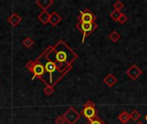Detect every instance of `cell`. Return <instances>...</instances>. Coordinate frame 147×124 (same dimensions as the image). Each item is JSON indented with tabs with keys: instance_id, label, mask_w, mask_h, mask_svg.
I'll return each mask as SVG.
<instances>
[{
	"instance_id": "1",
	"label": "cell",
	"mask_w": 147,
	"mask_h": 124,
	"mask_svg": "<svg viewBox=\"0 0 147 124\" xmlns=\"http://www.w3.org/2000/svg\"><path fill=\"white\" fill-rule=\"evenodd\" d=\"M55 53V63L58 66V63L59 64V69L61 66L63 69H71V64L73 61H75L78 59L77 54H75L63 41H60L53 48Z\"/></svg>"
},
{
	"instance_id": "2",
	"label": "cell",
	"mask_w": 147,
	"mask_h": 124,
	"mask_svg": "<svg viewBox=\"0 0 147 124\" xmlns=\"http://www.w3.org/2000/svg\"><path fill=\"white\" fill-rule=\"evenodd\" d=\"M81 114L84 115V117H86L90 122L95 120L98 117L97 110L96 109V105L91 100H89L84 104V109H83Z\"/></svg>"
},
{
	"instance_id": "3",
	"label": "cell",
	"mask_w": 147,
	"mask_h": 124,
	"mask_svg": "<svg viewBox=\"0 0 147 124\" xmlns=\"http://www.w3.org/2000/svg\"><path fill=\"white\" fill-rule=\"evenodd\" d=\"M76 28L83 33V42L84 41L85 37H88L91 33H93L97 28V24L96 22L93 23H84L79 22L76 25Z\"/></svg>"
},
{
	"instance_id": "4",
	"label": "cell",
	"mask_w": 147,
	"mask_h": 124,
	"mask_svg": "<svg viewBox=\"0 0 147 124\" xmlns=\"http://www.w3.org/2000/svg\"><path fill=\"white\" fill-rule=\"evenodd\" d=\"M62 117L69 124H75L81 117V114L78 113L75 108L71 107Z\"/></svg>"
},
{
	"instance_id": "5",
	"label": "cell",
	"mask_w": 147,
	"mask_h": 124,
	"mask_svg": "<svg viewBox=\"0 0 147 124\" xmlns=\"http://www.w3.org/2000/svg\"><path fill=\"white\" fill-rule=\"evenodd\" d=\"M78 19L79 22L93 23L96 20V16L89 9H85L80 12V15L78 17Z\"/></svg>"
},
{
	"instance_id": "6",
	"label": "cell",
	"mask_w": 147,
	"mask_h": 124,
	"mask_svg": "<svg viewBox=\"0 0 147 124\" xmlns=\"http://www.w3.org/2000/svg\"><path fill=\"white\" fill-rule=\"evenodd\" d=\"M126 73L131 79L136 80L137 79H139L143 74V71L137 65L134 64L127 70Z\"/></svg>"
},
{
	"instance_id": "7",
	"label": "cell",
	"mask_w": 147,
	"mask_h": 124,
	"mask_svg": "<svg viewBox=\"0 0 147 124\" xmlns=\"http://www.w3.org/2000/svg\"><path fill=\"white\" fill-rule=\"evenodd\" d=\"M59 69L58 66L56 65V63L54 61H52V60H49L48 62H47L45 64V71L47 73H48L50 74V79H51V83H52V74L56 72V70Z\"/></svg>"
},
{
	"instance_id": "8",
	"label": "cell",
	"mask_w": 147,
	"mask_h": 124,
	"mask_svg": "<svg viewBox=\"0 0 147 124\" xmlns=\"http://www.w3.org/2000/svg\"><path fill=\"white\" fill-rule=\"evenodd\" d=\"M103 83L107 85L109 87H113L116 83H117V79L113 73H109L104 79H103Z\"/></svg>"
},
{
	"instance_id": "9",
	"label": "cell",
	"mask_w": 147,
	"mask_h": 124,
	"mask_svg": "<svg viewBox=\"0 0 147 124\" xmlns=\"http://www.w3.org/2000/svg\"><path fill=\"white\" fill-rule=\"evenodd\" d=\"M32 73H34V76L40 78V76L43 75L44 73H45V66H43V65L39 64V63L35 64L34 68H33V70H32Z\"/></svg>"
},
{
	"instance_id": "10",
	"label": "cell",
	"mask_w": 147,
	"mask_h": 124,
	"mask_svg": "<svg viewBox=\"0 0 147 124\" xmlns=\"http://www.w3.org/2000/svg\"><path fill=\"white\" fill-rule=\"evenodd\" d=\"M62 20V17L55 11L52 12L50 14V18H49V22L53 25V26H56L57 24H59Z\"/></svg>"
},
{
	"instance_id": "11",
	"label": "cell",
	"mask_w": 147,
	"mask_h": 124,
	"mask_svg": "<svg viewBox=\"0 0 147 124\" xmlns=\"http://www.w3.org/2000/svg\"><path fill=\"white\" fill-rule=\"evenodd\" d=\"M118 119H119V121H120L122 124L128 123L129 121L131 120L130 113H128L127 110H123V111H121V113L118 116Z\"/></svg>"
},
{
	"instance_id": "12",
	"label": "cell",
	"mask_w": 147,
	"mask_h": 124,
	"mask_svg": "<svg viewBox=\"0 0 147 124\" xmlns=\"http://www.w3.org/2000/svg\"><path fill=\"white\" fill-rule=\"evenodd\" d=\"M8 22L13 26V27H16L17 24H19L22 21V18L16 14V13H13L12 15H10L9 17H8Z\"/></svg>"
},
{
	"instance_id": "13",
	"label": "cell",
	"mask_w": 147,
	"mask_h": 124,
	"mask_svg": "<svg viewBox=\"0 0 147 124\" xmlns=\"http://www.w3.org/2000/svg\"><path fill=\"white\" fill-rule=\"evenodd\" d=\"M36 3L44 10V11H47V9L53 3V0H39L36 2Z\"/></svg>"
},
{
	"instance_id": "14",
	"label": "cell",
	"mask_w": 147,
	"mask_h": 124,
	"mask_svg": "<svg viewBox=\"0 0 147 124\" xmlns=\"http://www.w3.org/2000/svg\"><path fill=\"white\" fill-rule=\"evenodd\" d=\"M49 18H50V14L47 11H44V10L38 16V19L40 21V22H42L45 25L47 24V22H49Z\"/></svg>"
},
{
	"instance_id": "15",
	"label": "cell",
	"mask_w": 147,
	"mask_h": 124,
	"mask_svg": "<svg viewBox=\"0 0 147 124\" xmlns=\"http://www.w3.org/2000/svg\"><path fill=\"white\" fill-rule=\"evenodd\" d=\"M109 39L113 41V42H117L120 39H121V35L116 31V30H114L113 32H111L109 35Z\"/></svg>"
},
{
	"instance_id": "16",
	"label": "cell",
	"mask_w": 147,
	"mask_h": 124,
	"mask_svg": "<svg viewBox=\"0 0 147 124\" xmlns=\"http://www.w3.org/2000/svg\"><path fill=\"white\" fill-rule=\"evenodd\" d=\"M121 14H122V12H121L120 10H115V9L114 11H112L109 14V16H110L111 19H113V21L118 22L119 19H120V17H121Z\"/></svg>"
},
{
	"instance_id": "17",
	"label": "cell",
	"mask_w": 147,
	"mask_h": 124,
	"mask_svg": "<svg viewBox=\"0 0 147 124\" xmlns=\"http://www.w3.org/2000/svg\"><path fill=\"white\" fill-rule=\"evenodd\" d=\"M130 116H131V120L135 121V122H137V121L141 117V114H140L137 110H133V111L130 113Z\"/></svg>"
},
{
	"instance_id": "18",
	"label": "cell",
	"mask_w": 147,
	"mask_h": 124,
	"mask_svg": "<svg viewBox=\"0 0 147 124\" xmlns=\"http://www.w3.org/2000/svg\"><path fill=\"white\" fill-rule=\"evenodd\" d=\"M22 43H23V45H24L26 47H31L32 45L34 44V41H33L30 37H27L26 39L23 40Z\"/></svg>"
},
{
	"instance_id": "19",
	"label": "cell",
	"mask_w": 147,
	"mask_h": 124,
	"mask_svg": "<svg viewBox=\"0 0 147 124\" xmlns=\"http://www.w3.org/2000/svg\"><path fill=\"white\" fill-rule=\"evenodd\" d=\"M53 91H54V88H53V86L49 85H47V87L44 89V92H45V94H46L47 96H50V95H52V94L53 93Z\"/></svg>"
},
{
	"instance_id": "20",
	"label": "cell",
	"mask_w": 147,
	"mask_h": 124,
	"mask_svg": "<svg viewBox=\"0 0 147 124\" xmlns=\"http://www.w3.org/2000/svg\"><path fill=\"white\" fill-rule=\"evenodd\" d=\"M114 8H115V10H120L121 11V9L124 8V3L121 1H116L114 3Z\"/></svg>"
},
{
	"instance_id": "21",
	"label": "cell",
	"mask_w": 147,
	"mask_h": 124,
	"mask_svg": "<svg viewBox=\"0 0 147 124\" xmlns=\"http://www.w3.org/2000/svg\"><path fill=\"white\" fill-rule=\"evenodd\" d=\"M127 21H128V16L126 14L122 13L121 16V17H120V19H119V21H118V22H120V24H124Z\"/></svg>"
},
{
	"instance_id": "22",
	"label": "cell",
	"mask_w": 147,
	"mask_h": 124,
	"mask_svg": "<svg viewBox=\"0 0 147 124\" xmlns=\"http://www.w3.org/2000/svg\"><path fill=\"white\" fill-rule=\"evenodd\" d=\"M88 124H106L100 117H96L95 120H93V121H91V122H89Z\"/></svg>"
},
{
	"instance_id": "23",
	"label": "cell",
	"mask_w": 147,
	"mask_h": 124,
	"mask_svg": "<svg viewBox=\"0 0 147 124\" xmlns=\"http://www.w3.org/2000/svg\"><path fill=\"white\" fill-rule=\"evenodd\" d=\"M65 120L64 119L63 117H58L55 120V124H65Z\"/></svg>"
},
{
	"instance_id": "24",
	"label": "cell",
	"mask_w": 147,
	"mask_h": 124,
	"mask_svg": "<svg viewBox=\"0 0 147 124\" xmlns=\"http://www.w3.org/2000/svg\"><path fill=\"white\" fill-rule=\"evenodd\" d=\"M34 65H35V63H34V61H29V62L26 65V66H27V68H28L29 71H31V72H32V70H33V68H34Z\"/></svg>"
},
{
	"instance_id": "25",
	"label": "cell",
	"mask_w": 147,
	"mask_h": 124,
	"mask_svg": "<svg viewBox=\"0 0 147 124\" xmlns=\"http://www.w3.org/2000/svg\"><path fill=\"white\" fill-rule=\"evenodd\" d=\"M135 124H144V123H143L142 122H137Z\"/></svg>"
},
{
	"instance_id": "26",
	"label": "cell",
	"mask_w": 147,
	"mask_h": 124,
	"mask_svg": "<svg viewBox=\"0 0 147 124\" xmlns=\"http://www.w3.org/2000/svg\"><path fill=\"white\" fill-rule=\"evenodd\" d=\"M145 119H146V123H147V114L146 115V117H145Z\"/></svg>"
},
{
	"instance_id": "27",
	"label": "cell",
	"mask_w": 147,
	"mask_h": 124,
	"mask_svg": "<svg viewBox=\"0 0 147 124\" xmlns=\"http://www.w3.org/2000/svg\"><path fill=\"white\" fill-rule=\"evenodd\" d=\"M86 124H88V123H86Z\"/></svg>"
}]
</instances>
